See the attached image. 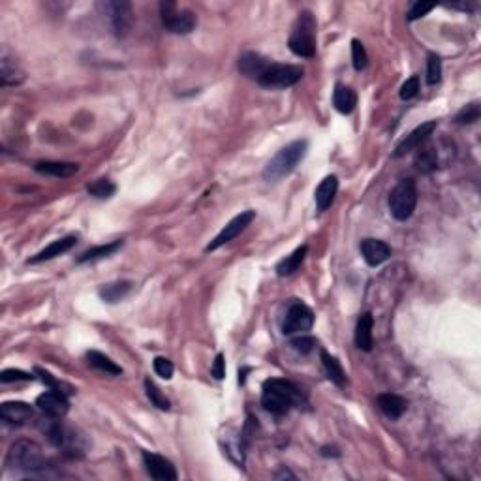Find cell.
<instances>
[{
    "instance_id": "d6a6232c",
    "label": "cell",
    "mask_w": 481,
    "mask_h": 481,
    "mask_svg": "<svg viewBox=\"0 0 481 481\" xmlns=\"http://www.w3.org/2000/svg\"><path fill=\"white\" fill-rule=\"evenodd\" d=\"M145 391H147L149 401L153 402L158 410H169V401L166 399V395L162 393L160 389H158V386H156L154 381L149 380V378L145 380Z\"/></svg>"
},
{
    "instance_id": "83f0119b",
    "label": "cell",
    "mask_w": 481,
    "mask_h": 481,
    "mask_svg": "<svg viewBox=\"0 0 481 481\" xmlns=\"http://www.w3.org/2000/svg\"><path fill=\"white\" fill-rule=\"evenodd\" d=\"M120 247H122V240H113V243H107V245L88 248L87 252H83V254L77 258V263H88V261L104 260L107 256H113Z\"/></svg>"
},
{
    "instance_id": "b9f144b4",
    "label": "cell",
    "mask_w": 481,
    "mask_h": 481,
    "mask_svg": "<svg viewBox=\"0 0 481 481\" xmlns=\"http://www.w3.org/2000/svg\"><path fill=\"white\" fill-rule=\"evenodd\" d=\"M36 375L40 376L44 384H47V386H51V388H53V389H59V391H62V388H66V386H64L62 381L55 380L53 376L49 375V372H46L44 368H36ZM62 393H66V391H62Z\"/></svg>"
},
{
    "instance_id": "7bdbcfd3",
    "label": "cell",
    "mask_w": 481,
    "mask_h": 481,
    "mask_svg": "<svg viewBox=\"0 0 481 481\" xmlns=\"http://www.w3.org/2000/svg\"><path fill=\"white\" fill-rule=\"evenodd\" d=\"M286 478L287 480H295V475L292 474V472L284 470V468H282L281 472H276V474H274V480H286Z\"/></svg>"
},
{
    "instance_id": "484cf974",
    "label": "cell",
    "mask_w": 481,
    "mask_h": 481,
    "mask_svg": "<svg viewBox=\"0 0 481 481\" xmlns=\"http://www.w3.org/2000/svg\"><path fill=\"white\" fill-rule=\"evenodd\" d=\"M308 252V247L307 245H303V247L295 248L294 252L290 256H286L284 260L276 265V274L279 276H290V274H294L297 269L301 267V263L305 261V256H307Z\"/></svg>"
},
{
    "instance_id": "5bb4252c",
    "label": "cell",
    "mask_w": 481,
    "mask_h": 481,
    "mask_svg": "<svg viewBox=\"0 0 481 481\" xmlns=\"http://www.w3.org/2000/svg\"><path fill=\"white\" fill-rule=\"evenodd\" d=\"M436 130V120H428V122H423L421 126H417L415 130H412L410 134L404 138V140L395 147L393 151V156L395 158H401V156H404L406 153H410V151H415L417 147H421L425 141L433 135V132Z\"/></svg>"
},
{
    "instance_id": "f35d334b",
    "label": "cell",
    "mask_w": 481,
    "mask_h": 481,
    "mask_svg": "<svg viewBox=\"0 0 481 481\" xmlns=\"http://www.w3.org/2000/svg\"><path fill=\"white\" fill-rule=\"evenodd\" d=\"M153 367L154 372L160 376V378H164V380H169V378L173 376V363L169 359H166V357H156Z\"/></svg>"
},
{
    "instance_id": "836d02e7",
    "label": "cell",
    "mask_w": 481,
    "mask_h": 481,
    "mask_svg": "<svg viewBox=\"0 0 481 481\" xmlns=\"http://www.w3.org/2000/svg\"><path fill=\"white\" fill-rule=\"evenodd\" d=\"M442 79V60L436 53H428L427 59V83L436 85Z\"/></svg>"
},
{
    "instance_id": "f6af8a7d",
    "label": "cell",
    "mask_w": 481,
    "mask_h": 481,
    "mask_svg": "<svg viewBox=\"0 0 481 481\" xmlns=\"http://www.w3.org/2000/svg\"><path fill=\"white\" fill-rule=\"evenodd\" d=\"M247 372H250V368H248V367H245V368H243V370H239V384H245Z\"/></svg>"
},
{
    "instance_id": "d590c367",
    "label": "cell",
    "mask_w": 481,
    "mask_h": 481,
    "mask_svg": "<svg viewBox=\"0 0 481 481\" xmlns=\"http://www.w3.org/2000/svg\"><path fill=\"white\" fill-rule=\"evenodd\" d=\"M316 346H318V341L314 337H308V334H299L292 341V348L299 354H310Z\"/></svg>"
},
{
    "instance_id": "277c9868",
    "label": "cell",
    "mask_w": 481,
    "mask_h": 481,
    "mask_svg": "<svg viewBox=\"0 0 481 481\" xmlns=\"http://www.w3.org/2000/svg\"><path fill=\"white\" fill-rule=\"evenodd\" d=\"M41 431L47 436V440L51 442L55 448L62 449V453H66L68 457H83L85 453V448H87L85 438L77 435L75 428L49 417L46 425H41Z\"/></svg>"
},
{
    "instance_id": "ee69618b",
    "label": "cell",
    "mask_w": 481,
    "mask_h": 481,
    "mask_svg": "<svg viewBox=\"0 0 481 481\" xmlns=\"http://www.w3.org/2000/svg\"><path fill=\"white\" fill-rule=\"evenodd\" d=\"M321 455H323V457H339L341 453L334 448H328V446H326V448H321Z\"/></svg>"
},
{
    "instance_id": "f546056e",
    "label": "cell",
    "mask_w": 481,
    "mask_h": 481,
    "mask_svg": "<svg viewBox=\"0 0 481 481\" xmlns=\"http://www.w3.org/2000/svg\"><path fill=\"white\" fill-rule=\"evenodd\" d=\"M419 149V151H417V156H415V167L419 169L421 173L425 175L436 171V167H438V154H436L435 149Z\"/></svg>"
},
{
    "instance_id": "1f68e13d",
    "label": "cell",
    "mask_w": 481,
    "mask_h": 481,
    "mask_svg": "<svg viewBox=\"0 0 481 481\" xmlns=\"http://www.w3.org/2000/svg\"><path fill=\"white\" fill-rule=\"evenodd\" d=\"M481 117V106L478 104V102H472V104H468V106H464L457 113V117H455V120L459 122V124H474V122H478Z\"/></svg>"
},
{
    "instance_id": "74e56055",
    "label": "cell",
    "mask_w": 481,
    "mask_h": 481,
    "mask_svg": "<svg viewBox=\"0 0 481 481\" xmlns=\"http://www.w3.org/2000/svg\"><path fill=\"white\" fill-rule=\"evenodd\" d=\"M419 93V77L417 75H412L410 79L404 81V85L401 87V98L402 100H412Z\"/></svg>"
},
{
    "instance_id": "8fae6325",
    "label": "cell",
    "mask_w": 481,
    "mask_h": 481,
    "mask_svg": "<svg viewBox=\"0 0 481 481\" xmlns=\"http://www.w3.org/2000/svg\"><path fill=\"white\" fill-rule=\"evenodd\" d=\"M254 218H256V211H243L240 214L234 216L232 220L227 222L226 226L222 227L220 234L216 235V237L209 243L207 247H205V252H214V250H218L220 247H224L226 243L234 240L237 235L243 234V232L252 224Z\"/></svg>"
},
{
    "instance_id": "7a4b0ae2",
    "label": "cell",
    "mask_w": 481,
    "mask_h": 481,
    "mask_svg": "<svg viewBox=\"0 0 481 481\" xmlns=\"http://www.w3.org/2000/svg\"><path fill=\"white\" fill-rule=\"evenodd\" d=\"M6 466L15 472L36 474V472L47 470V459L36 442L17 440L12 444V448L8 451Z\"/></svg>"
},
{
    "instance_id": "60d3db41",
    "label": "cell",
    "mask_w": 481,
    "mask_h": 481,
    "mask_svg": "<svg viewBox=\"0 0 481 481\" xmlns=\"http://www.w3.org/2000/svg\"><path fill=\"white\" fill-rule=\"evenodd\" d=\"M211 375H213L216 380H222V378L226 376V361H224V354L216 355L213 368H211Z\"/></svg>"
},
{
    "instance_id": "4dcf8cb0",
    "label": "cell",
    "mask_w": 481,
    "mask_h": 481,
    "mask_svg": "<svg viewBox=\"0 0 481 481\" xmlns=\"http://www.w3.org/2000/svg\"><path fill=\"white\" fill-rule=\"evenodd\" d=\"M115 190H117V187L109 179H98L94 180L93 185H87L88 194L94 196V198H100V200L111 198L115 194Z\"/></svg>"
},
{
    "instance_id": "e0dca14e",
    "label": "cell",
    "mask_w": 481,
    "mask_h": 481,
    "mask_svg": "<svg viewBox=\"0 0 481 481\" xmlns=\"http://www.w3.org/2000/svg\"><path fill=\"white\" fill-rule=\"evenodd\" d=\"M32 408L27 402H4L0 406V419L8 425H25L32 419Z\"/></svg>"
},
{
    "instance_id": "ffe728a7",
    "label": "cell",
    "mask_w": 481,
    "mask_h": 481,
    "mask_svg": "<svg viewBox=\"0 0 481 481\" xmlns=\"http://www.w3.org/2000/svg\"><path fill=\"white\" fill-rule=\"evenodd\" d=\"M34 169L41 175H51V177H59V179H66L72 177L79 171V166L74 162H36Z\"/></svg>"
},
{
    "instance_id": "cb8c5ba5",
    "label": "cell",
    "mask_w": 481,
    "mask_h": 481,
    "mask_svg": "<svg viewBox=\"0 0 481 481\" xmlns=\"http://www.w3.org/2000/svg\"><path fill=\"white\" fill-rule=\"evenodd\" d=\"M320 357L321 363H323V368H326V372H328L329 380L333 381L337 388H344V386H346V372H344V368H342L341 361L337 359L334 355L328 354L326 350H321Z\"/></svg>"
},
{
    "instance_id": "f1b7e54d",
    "label": "cell",
    "mask_w": 481,
    "mask_h": 481,
    "mask_svg": "<svg viewBox=\"0 0 481 481\" xmlns=\"http://www.w3.org/2000/svg\"><path fill=\"white\" fill-rule=\"evenodd\" d=\"M87 361L91 367L98 368V370L106 372V375H113V376L122 375V368H120L115 361H111L107 355L100 354V352H96V350L87 352Z\"/></svg>"
},
{
    "instance_id": "6da1fadb",
    "label": "cell",
    "mask_w": 481,
    "mask_h": 481,
    "mask_svg": "<svg viewBox=\"0 0 481 481\" xmlns=\"http://www.w3.org/2000/svg\"><path fill=\"white\" fill-rule=\"evenodd\" d=\"M303 404V393L290 380L269 378L263 381L261 406L274 415H286L294 406Z\"/></svg>"
},
{
    "instance_id": "e575fe53",
    "label": "cell",
    "mask_w": 481,
    "mask_h": 481,
    "mask_svg": "<svg viewBox=\"0 0 481 481\" xmlns=\"http://www.w3.org/2000/svg\"><path fill=\"white\" fill-rule=\"evenodd\" d=\"M352 62H354V68L357 72H361L363 68L367 66V51H365V46L359 40H352Z\"/></svg>"
},
{
    "instance_id": "603a6c76",
    "label": "cell",
    "mask_w": 481,
    "mask_h": 481,
    "mask_svg": "<svg viewBox=\"0 0 481 481\" xmlns=\"http://www.w3.org/2000/svg\"><path fill=\"white\" fill-rule=\"evenodd\" d=\"M376 404H378V408L384 412V415H388L389 419H399V417L406 412L408 408L406 399H402V397L393 393L378 395Z\"/></svg>"
},
{
    "instance_id": "7402d4cb",
    "label": "cell",
    "mask_w": 481,
    "mask_h": 481,
    "mask_svg": "<svg viewBox=\"0 0 481 481\" xmlns=\"http://www.w3.org/2000/svg\"><path fill=\"white\" fill-rule=\"evenodd\" d=\"M337 190H339V179L334 175H329L326 179L321 180L318 188H316V207L320 213L328 211L333 203L334 196H337Z\"/></svg>"
},
{
    "instance_id": "8d00e7d4",
    "label": "cell",
    "mask_w": 481,
    "mask_h": 481,
    "mask_svg": "<svg viewBox=\"0 0 481 481\" xmlns=\"http://www.w3.org/2000/svg\"><path fill=\"white\" fill-rule=\"evenodd\" d=\"M435 6L436 4H433V2H414V4L410 6V10H408L406 19L408 21L421 19V17H425L431 10H435Z\"/></svg>"
},
{
    "instance_id": "5b68a950",
    "label": "cell",
    "mask_w": 481,
    "mask_h": 481,
    "mask_svg": "<svg viewBox=\"0 0 481 481\" xmlns=\"http://www.w3.org/2000/svg\"><path fill=\"white\" fill-rule=\"evenodd\" d=\"M287 46L292 53L303 59H312L316 55V21L310 12H301Z\"/></svg>"
},
{
    "instance_id": "d4e9b609",
    "label": "cell",
    "mask_w": 481,
    "mask_h": 481,
    "mask_svg": "<svg viewBox=\"0 0 481 481\" xmlns=\"http://www.w3.org/2000/svg\"><path fill=\"white\" fill-rule=\"evenodd\" d=\"M333 106L334 109L342 115L352 113L357 106V94L352 91L350 87H344V85H337L333 93Z\"/></svg>"
},
{
    "instance_id": "d6986e66",
    "label": "cell",
    "mask_w": 481,
    "mask_h": 481,
    "mask_svg": "<svg viewBox=\"0 0 481 481\" xmlns=\"http://www.w3.org/2000/svg\"><path fill=\"white\" fill-rule=\"evenodd\" d=\"M75 243H77V237H75V235H68V237L53 240L51 245H47L44 250H40L38 254L32 256V258L28 260V263H41V261L53 260L57 256L66 254L68 250H72V248L75 247Z\"/></svg>"
},
{
    "instance_id": "ab89813d",
    "label": "cell",
    "mask_w": 481,
    "mask_h": 481,
    "mask_svg": "<svg viewBox=\"0 0 481 481\" xmlns=\"http://www.w3.org/2000/svg\"><path fill=\"white\" fill-rule=\"evenodd\" d=\"M32 375L23 372V370H15V368H6V370H2V375H0V381H2V384H10V381H28L32 380Z\"/></svg>"
},
{
    "instance_id": "9c48e42d",
    "label": "cell",
    "mask_w": 481,
    "mask_h": 481,
    "mask_svg": "<svg viewBox=\"0 0 481 481\" xmlns=\"http://www.w3.org/2000/svg\"><path fill=\"white\" fill-rule=\"evenodd\" d=\"M314 326V312L301 301H294L286 310L284 321H282V333L284 334H303L310 331Z\"/></svg>"
},
{
    "instance_id": "52a82bcc",
    "label": "cell",
    "mask_w": 481,
    "mask_h": 481,
    "mask_svg": "<svg viewBox=\"0 0 481 481\" xmlns=\"http://www.w3.org/2000/svg\"><path fill=\"white\" fill-rule=\"evenodd\" d=\"M160 19L162 25L173 34L192 32L198 23V17L192 10L179 8L177 2H171V0L160 2Z\"/></svg>"
},
{
    "instance_id": "4316f807",
    "label": "cell",
    "mask_w": 481,
    "mask_h": 481,
    "mask_svg": "<svg viewBox=\"0 0 481 481\" xmlns=\"http://www.w3.org/2000/svg\"><path fill=\"white\" fill-rule=\"evenodd\" d=\"M132 290V282L128 281H117V282H109V284H104L100 287V297L106 303H119L120 299H124Z\"/></svg>"
},
{
    "instance_id": "3957f363",
    "label": "cell",
    "mask_w": 481,
    "mask_h": 481,
    "mask_svg": "<svg viewBox=\"0 0 481 481\" xmlns=\"http://www.w3.org/2000/svg\"><path fill=\"white\" fill-rule=\"evenodd\" d=\"M308 151L307 140L292 141L290 145L282 147L273 158L267 162V166L263 169V179L265 180H281L294 171Z\"/></svg>"
},
{
    "instance_id": "4fadbf2b",
    "label": "cell",
    "mask_w": 481,
    "mask_h": 481,
    "mask_svg": "<svg viewBox=\"0 0 481 481\" xmlns=\"http://www.w3.org/2000/svg\"><path fill=\"white\" fill-rule=\"evenodd\" d=\"M143 457V464H145V470L149 472V475L153 480L158 481H175L177 480V470L171 462L167 461L166 457L162 455L151 453V451H143L141 453Z\"/></svg>"
},
{
    "instance_id": "8992f818",
    "label": "cell",
    "mask_w": 481,
    "mask_h": 481,
    "mask_svg": "<svg viewBox=\"0 0 481 481\" xmlns=\"http://www.w3.org/2000/svg\"><path fill=\"white\" fill-rule=\"evenodd\" d=\"M417 205V187L414 179H402L389 194V213L395 220H408Z\"/></svg>"
},
{
    "instance_id": "30bf717a",
    "label": "cell",
    "mask_w": 481,
    "mask_h": 481,
    "mask_svg": "<svg viewBox=\"0 0 481 481\" xmlns=\"http://www.w3.org/2000/svg\"><path fill=\"white\" fill-rule=\"evenodd\" d=\"M104 14L109 19V25L113 28V32L117 36H126L132 28L134 23V12H132V4L124 2V0H111V2H104L102 4Z\"/></svg>"
},
{
    "instance_id": "44dd1931",
    "label": "cell",
    "mask_w": 481,
    "mask_h": 481,
    "mask_svg": "<svg viewBox=\"0 0 481 481\" xmlns=\"http://www.w3.org/2000/svg\"><path fill=\"white\" fill-rule=\"evenodd\" d=\"M372 326H375L372 314L363 312L357 320V326H355V346L363 352L372 350Z\"/></svg>"
},
{
    "instance_id": "ba28073f",
    "label": "cell",
    "mask_w": 481,
    "mask_h": 481,
    "mask_svg": "<svg viewBox=\"0 0 481 481\" xmlns=\"http://www.w3.org/2000/svg\"><path fill=\"white\" fill-rule=\"evenodd\" d=\"M303 68L294 66V64H274L271 62L267 70L261 74L258 79L261 87L267 88H287L297 85L303 79Z\"/></svg>"
},
{
    "instance_id": "9a60e30c",
    "label": "cell",
    "mask_w": 481,
    "mask_h": 481,
    "mask_svg": "<svg viewBox=\"0 0 481 481\" xmlns=\"http://www.w3.org/2000/svg\"><path fill=\"white\" fill-rule=\"evenodd\" d=\"M361 254H363V260L367 261V265L378 267L384 261L389 260L391 247L380 239H365L361 240Z\"/></svg>"
},
{
    "instance_id": "7c38bea8",
    "label": "cell",
    "mask_w": 481,
    "mask_h": 481,
    "mask_svg": "<svg viewBox=\"0 0 481 481\" xmlns=\"http://www.w3.org/2000/svg\"><path fill=\"white\" fill-rule=\"evenodd\" d=\"M36 406L40 408V412L51 419H62L64 415L68 414V408H70V402H68L66 393H62L59 389H51V391H46L41 393L38 399H36Z\"/></svg>"
},
{
    "instance_id": "2e32d148",
    "label": "cell",
    "mask_w": 481,
    "mask_h": 481,
    "mask_svg": "<svg viewBox=\"0 0 481 481\" xmlns=\"http://www.w3.org/2000/svg\"><path fill=\"white\" fill-rule=\"evenodd\" d=\"M23 81H25V72L4 49L0 55V85L2 87H15V85H21Z\"/></svg>"
},
{
    "instance_id": "ac0fdd59",
    "label": "cell",
    "mask_w": 481,
    "mask_h": 481,
    "mask_svg": "<svg viewBox=\"0 0 481 481\" xmlns=\"http://www.w3.org/2000/svg\"><path fill=\"white\" fill-rule=\"evenodd\" d=\"M271 64V60H267L265 57H261L258 53H245L239 57V62H237V68L243 75H247L250 79H260L261 74L267 70V66Z\"/></svg>"
}]
</instances>
